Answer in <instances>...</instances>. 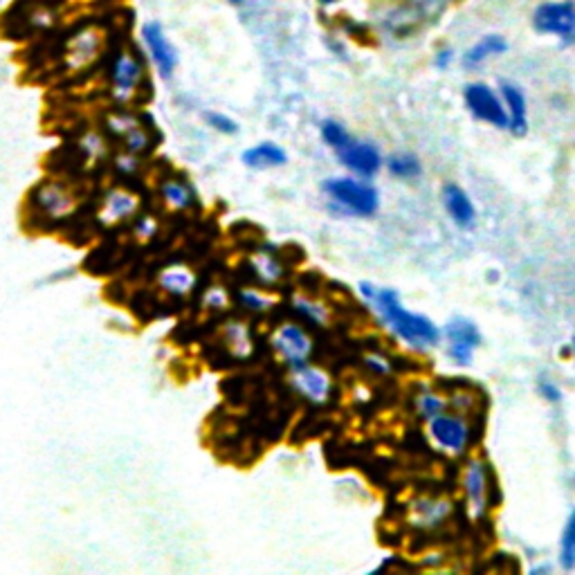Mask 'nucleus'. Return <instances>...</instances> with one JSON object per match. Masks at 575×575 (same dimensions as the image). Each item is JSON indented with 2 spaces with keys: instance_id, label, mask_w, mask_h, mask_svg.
<instances>
[{
  "instance_id": "f257e3e1",
  "label": "nucleus",
  "mask_w": 575,
  "mask_h": 575,
  "mask_svg": "<svg viewBox=\"0 0 575 575\" xmlns=\"http://www.w3.org/2000/svg\"><path fill=\"white\" fill-rule=\"evenodd\" d=\"M362 295L366 297V301L374 304V308L389 324V328L396 335H400L407 344L425 349L434 347L436 341H439L440 335L434 322L423 317V315L409 313V310L402 308L400 300H398V295L393 291H384V288H374L369 283H362Z\"/></svg>"
},
{
  "instance_id": "f03ea898",
  "label": "nucleus",
  "mask_w": 575,
  "mask_h": 575,
  "mask_svg": "<svg viewBox=\"0 0 575 575\" xmlns=\"http://www.w3.org/2000/svg\"><path fill=\"white\" fill-rule=\"evenodd\" d=\"M146 79V68L140 54L133 50H119L108 66V93L118 103H131L140 94Z\"/></svg>"
},
{
  "instance_id": "7ed1b4c3",
  "label": "nucleus",
  "mask_w": 575,
  "mask_h": 575,
  "mask_svg": "<svg viewBox=\"0 0 575 575\" xmlns=\"http://www.w3.org/2000/svg\"><path fill=\"white\" fill-rule=\"evenodd\" d=\"M324 193L335 209L353 216H371L378 209V192L371 185L353 178H328Z\"/></svg>"
},
{
  "instance_id": "20e7f679",
  "label": "nucleus",
  "mask_w": 575,
  "mask_h": 575,
  "mask_svg": "<svg viewBox=\"0 0 575 575\" xmlns=\"http://www.w3.org/2000/svg\"><path fill=\"white\" fill-rule=\"evenodd\" d=\"M272 349L285 365L295 369V366L308 365V357L313 353V340L300 324H283L272 335Z\"/></svg>"
},
{
  "instance_id": "39448f33",
  "label": "nucleus",
  "mask_w": 575,
  "mask_h": 575,
  "mask_svg": "<svg viewBox=\"0 0 575 575\" xmlns=\"http://www.w3.org/2000/svg\"><path fill=\"white\" fill-rule=\"evenodd\" d=\"M533 25L538 32L555 34L564 41H575V3L571 0L544 3L535 10Z\"/></svg>"
},
{
  "instance_id": "423d86ee",
  "label": "nucleus",
  "mask_w": 575,
  "mask_h": 575,
  "mask_svg": "<svg viewBox=\"0 0 575 575\" xmlns=\"http://www.w3.org/2000/svg\"><path fill=\"white\" fill-rule=\"evenodd\" d=\"M142 41H144L146 54H149L151 63L155 66V70L160 72V77L168 79L174 75L176 66H178V54H176L174 43L168 41L167 32L158 21H151L142 28Z\"/></svg>"
},
{
  "instance_id": "0eeeda50",
  "label": "nucleus",
  "mask_w": 575,
  "mask_h": 575,
  "mask_svg": "<svg viewBox=\"0 0 575 575\" xmlns=\"http://www.w3.org/2000/svg\"><path fill=\"white\" fill-rule=\"evenodd\" d=\"M465 103H468L474 118H479L481 122L492 124V127L497 128L510 127L508 111H505L504 103L499 102V97H497L490 86L470 84L468 88H465Z\"/></svg>"
},
{
  "instance_id": "6e6552de",
  "label": "nucleus",
  "mask_w": 575,
  "mask_h": 575,
  "mask_svg": "<svg viewBox=\"0 0 575 575\" xmlns=\"http://www.w3.org/2000/svg\"><path fill=\"white\" fill-rule=\"evenodd\" d=\"M32 202L38 214L50 220L68 218V216L75 211V198H72V193L59 183L38 185L32 193Z\"/></svg>"
},
{
  "instance_id": "1a4fd4ad",
  "label": "nucleus",
  "mask_w": 575,
  "mask_h": 575,
  "mask_svg": "<svg viewBox=\"0 0 575 575\" xmlns=\"http://www.w3.org/2000/svg\"><path fill=\"white\" fill-rule=\"evenodd\" d=\"M103 50V32L97 28H81L72 34L66 47V62L72 70H84L90 63L97 62Z\"/></svg>"
},
{
  "instance_id": "9d476101",
  "label": "nucleus",
  "mask_w": 575,
  "mask_h": 575,
  "mask_svg": "<svg viewBox=\"0 0 575 575\" xmlns=\"http://www.w3.org/2000/svg\"><path fill=\"white\" fill-rule=\"evenodd\" d=\"M481 335L470 319L456 317L448 324V351L458 365H470Z\"/></svg>"
},
{
  "instance_id": "9b49d317",
  "label": "nucleus",
  "mask_w": 575,
  "mask_h": 575,
  "mask_svg": "<svg viewBox=\"0 0 575 575\" xmlns=\"http://www.w3.org/2000/svg\"><path fill=\"white\" fill-rule=\"evenodd\" d=\"M340 155V162L353 171L356 176H362V178H371V176L378 174V168L382 167V158H380V151L375 149L371 142H349L344 149L337 151Z\"/></svg>"
},
{
  "instance_id": "f8f14e48",
  "label": "nucleus",
  "mask_w": 575,
  "mask_h": 575,
  "mask_svg": "<svg viewBox=\"0 0 575 575\" xmlns=\"http://www.w3.org/2000/svg\"><path fill=\"white\" fill-rule=\"evenodd\" d=\"M291 384L301 398H306L308 402H315V405L326 402L328 393H331V378L322 369L310 365L295 366L291 375Z\"/></svg>"
},
{
  "instance_id": "ddd939ff",
  "label": "nucleus",
  "mask_w": 575,
  "mask_h": 575,
  "mask_svg": "<svg viewBox=\"0 0 575 575\" xmlns=\"http://www.w3.org/2000/svg\"><path fill=\"white\" fill-rule=\"evenodd\" d=\"M431 434L449 452H464L470 440V430L461 418L456 416H439L431 418Z\"/></svg>"
},
{
  "instance_id": "4468645a",
  "label": "nucleus",
  "mask_w": 575,
  "mask_h": 575,
  "mask_svg": "<svg viewBox=\"0 0 575 575\" xmlns=\"http://www.w3.org/2000/svg\"><path fill=\"white\" fill-rule=\"evenodd\" d=\"M137 207H140V201H137L136 193L127 192V189H112V192H108L106 196H103L102 209H99V220H102L103 225L122 223V220L137 214Z\"/></svg>"
},
{
  "instance_id": "2eb2a0df",
  "label": "nucleus",
  "mask_w": 575,
  "mask_h": 575,
  "mask_svg": "<svg viewBox=\"0 0 575 575\" xmlns=\"http://www.w3.org/2000/svg\"><path fill=\"white\" fill-rule=\"evenodd\" d=\"M108 127H111V131L124 142V149H127L128 153L140 155L151 146V133L146 131L140 122L128 118V115H115V118H111Z\"/></svg>"
},
{
  "instance_id": "dca6fc26",
  "label": "nucleus",
  "mask_w": 575,
  "mask_h": 575,
  "mask_svg": "<svg viewBox=\"0 0 575 575\" xmlns=\"http://www.w3.org/2000/svg\"><path fill=\"white\" fill-rule=\"evenodd\" d=\"M241 160H243L245 167L257 168V171H267V168L283 167L288 162V153H285L283 146L275 144V142H259V144L243 151Z\"/></svg>"
},
{
  "instance_id": "f3484780",
  "label": "nucleus",
  "mask_w": 575,
  "mask_h": 575,
  "mask_svg": "<svg viewBox=\"0 0 575 575\" xmlns=\"http://www.w3.org/2000/svg\"><path fill=\"white\" fill-rule=\"evenodd\" d=\"M160 291L171 297H185L196 288V275L185 266H168L158 275Z\"/></svg>"
},
{
  "instance_id": "a211bd4d",
  "label": "nucleus",
  "mask_w": 575,
  "mask_h": 575,
  "mask_svg": "<svg viewBox=\"0 0 575 575\" xmlns=\"http://www.w3.org/2000/svg\"><path fill=\"white\" fill-rule=\"evenodd\" d=\"M443 198H445V207H448L454 223L461 225V227H470V225L474 223L477 211H474L472 201H470L468 193H465L464 189L456 187V185H448L443 192Z\"/></svg>"
},
{
  "instance_id": "6ab92c4d",
  "label": "nucleus",
  "mask_w": 575,
  "mask_h": 575,
  "mask_svg": "<svg viewBox=\"0 0 575 575\" xmlns=\"http://www.w3.org/2000/svg\"><path fill=\"white\" fill-rule=\"evenodd\" d=\"M501 93H504L505 106H508L510 128H513L514 136H524L526 127H529V111H526L524 93L513 84L501 86Z\"/></svg>"
},
{
  "instance_id": "aec40b11",
  "label": "nucleus",
  "mask_w": 575,
  "mask_h": 575,
  "mask_svg": "<svg viewBox=\"0 0 575 575\" xmlns=\"http://www.w3.org/2000/svg\"><path fill=\"white\" fill-rule=\"evenodd\" d=\"M160 198L164 205L174 211H185L193 205V192L185 180L180 178H164L160 183Z\"/></svg>"
},
{
  "instance_id": "412c9836",
  "label": "nucleus",
  "mask_w": 575,
  "mask_h": 575,
  "mask_svg": "<svg viewBox=\"0 0 575 575\" xmlns=\"http://www.w3.org/2000/svg\"><path fill=\"white\" fill-rule=\"evenodd\" d=\"M250 270L257 276L259 283L263 285L279 283L285 275V267L279 261V257H275L272 252H266V250H261V252H257L250 259Z\"/></svg>"
},
{
  "instance_id": "4be33fe9",
  "label": "nucleus",
  "mask_w": 575,
  "mask_h": 575,
  "mask_svg": "<svg viewBox=\"0 0 575 575\" xmlns=\"http://www.w3.org/2000/svg\"><path fill=\"white\" fill-rule=\"evenodd\" d=\"M486 470L479 461H472L465 470V495L472 504L474 514H481L486 510Z\"/></svg>"
},
{
  "instance_id": "5701e85b",
  "label": "nucleus",
  "mask_w": 575,
  "mask_h": 575,
  "mask_svg": "<svg viewBox=\"0 0 575 575\" xmlns=\"http://www.w3.org/2000/svg\"><path fill=\"white\" fill-rule=\"evenodd\" d=\"M225 341H227V349L232 351V356L241 357V360L252 356L254 335L248 324L229 322L227 326H225Z\"/></svg>"
},
{
  "instance_id": "b1692460",
  "label": "nucleus",
  "mask_w": 575,
  "mask_h": 575,
  "mask_svg": "<svg viewBox=\"0 0 575 575\" xmlns=\"http://www.w3.org/2000/svg\"><path fill=\"white\" fill-rule=\"evenodd\" d=\"M505 50H508V43H505L501 37H497V34L483 37L477 45H472L468 52H465V66H479V63H483L486 59H490V56L495 54H501V52Z\"/></svg>"
},
{
  "instance_id": "393cba45",
  "label": "nucleus",
  "mask_w": 575,
  "mask_h": 575,
  "mask_svg": "<svg viewBox=\"0 0 575 575\" xmlns=\"http://www.w3.org/2000/svg\"><path fill=\"white\" fill-rule=\"evenodd\" d=\"M234 300L248 313H267L272 308V304H275L266 292L254 291V288H241V291H236Z\"/></svg>"
},
{
  "instance_id": "a878e982",
  "label": "nucleus",
  "mask_w": 575,
  "mask_h": 575,
  "mask_svg": "<svg viewBox=\"0 0 575 575\" xmlns=\"http://www.w3.org/2000/svg\"><path fill=\"white\" fill-rule=\"evenodd\" d=\"M292 308H295V313L300 315V317L315 324V326H324L328 319L326 308H324L322 304H317V301L308 300V297H295V300H292Z\"/></svg>"
},
{
  "instance_id": "bb28decb",
  "label": "nucleus",
  "mask_w": 575,
  "mask_h": 575,
  "mask_svg": "<svg viewBox=\"0 0 575 575\" xmlns=\"http://www.w3.org/2000/svg\"><path fill=\"white\" fill-rule=\"evenodd\" d=\"M387 167L398 178H416V176H421V162H418V158H414V155L409 153L391 155Z\"/></svg>"
},
{
  "instance_id": "cd10ccee",
  "label": "nucleus",
  "mask_w": 575,
  "mask_h": 575,
  "mask_svg": "<svg viewBox=\"0 0 575 575\" xmlns=\"http://www.w3.org/2000/svg\"><path fill=\"white\" fill-rule=\"evenodd\" d=\"M322 137L333 151L344 149V146L351 142V136H349V131L344 128V124L335 122V119H326V122H322Z\"/></svg>"
},
{
  "instance_id": "c85d7f7f",
  "label": "nucleus",
  "mask_w": 575,
  "mask_h": 575,
  "mask_svg": "<svg viewBox=\"0 0 575 575\" xmlns=\"http://www.w3.org/2000/svg\"><path fill=\"white\" fill-rule=\"evenodd\" d=\"M562 564L566 569L575 566V510L571 514L569 524H566L564 538H562Z\"/></svg>"
},
{
  "instance_id": "c756f323",
  "label": "nucleus",
  "mask_w": 575,
  "mask_h": 575,
  "mask_svg": "<svg viewBox=\"0 0 575 575\" xmlns=\"http://www.w3.org/2000/svg\"><path fill=\"white\" fill-rule=\"evenodd\" d=\"M205 119L214 131L223 133V136H236L239 133V122L225 115V112H207Z\"/></svg>"
},
{
  "instance_id": "7c9ffc66",
  "label": "nucleus",
  "mask_w": 575,
  "mask_h": 575,
  "mask_svg": "<svg viewBox=\"0 0 575 575\" xmlns=\"http://www.w3.org/2000/svg\"><path fill=\"white\" fill-rule=\"evenodd\" d=\"M202 304H205L209 310H225L229 304V295L225 292V288H220V285H211L209 291L202 295Z\"/></svg>"
},
{
  "instance_id": "2f4dec72",
  "label": "nucleus",
  "mask_w": 575,
  "mask_h": 575,
  "mask_svg": "<svg viewBox=\"0 0 575 575\" xmlns=\"http://www.w3.org/2000/svg\"><path fill=\"white\" fill-rule=\"evenodd\" d=\"M115 168H118L122 176H136L140 171V160H137L136 153H122L115 158Z\"/></svg>"
},
{
  "instance_id": "473e14b6",
  "label": "nucleus",
  "mask_w": 575,
  "mask_h": 575,
  "mask_svg": "<svg viewBox=\"0 0 575 575\" xmlns=\"http://www.w3.org/2000/svg\"><path fill=\"white\" fill-rule=\"evenodd\" d=\"M136 234L140 236L142 241L153 239V236L158 234V223L153 220V216H140V218L136 220Z\"/></svg>"
},
{
  "instance_id": "72a5a7b5",
  "label": "nucleus",
  "mask_w": 575,
  "mask_h": 575,
  "mask_svg": "<svg viewBox=\"0 0 575 575\" xmlns=\"http://www.w3.org/2000/svg\"><path fill=\"white\" fill-rule=\"evenodd\" d=\"M440 409H443V402H440L436 396H423L421 398V412L425 414V416H430V418L439 416Z\"/></svg>"
},
{
  "instance_id": "f704fd0d",
  "label": "nucleus",
  "mask_w": 575,
  "mask_h": 575,
  "mask_svg": "<svg viewBox=\"0 0 575 575\" xmlns=\"http://www.w3.org/2000/svg\"><path fill=\"white\" fill-rule=\"evenodd\" d=\"M452 63V50H440L439 54H436V66L439 68H445Z\"/></svg>"
},
{
  "instance_id": "c9c22d12",
  "label": "nucleus",
  "mask_w": 575,
  "mask_h": 575,
  "mask_svg": "<svg viewBox=\"0 0 575 575\" xmlns=\"http://www.w3.org/2000/svg\"><path fill=\"white\" fill-rule=\"evenodd\" d=\"M539 389H542V393H546L548 400H557V398H560V391H557V389L553 387V384L542 382V384H539Z\"/></svg>"
},
{
  "instance_id": "e433bc0d",
  "label": "nucleus",
  "mask_w": 575,
  "mask_h": 575,
  "mask_svg": "<svg viewBox=\"0 0 575 575\" xmlns=\"http://www.w3.org/2000/svg\"><path fill=\"white\" fill-rule=\"evenodd\" d=\"M319 5L322 7H333V5H337V3H340V0H317Z\"/></svg>"
},
{
  "instance_id": "4c0bfd02",
  "label": "nucleus",
  "mask_w": 575,
  "mask_h": 575,
  "mask_svg": "<svg viewBox=\"0 0 575 575\" xmlns=\"http://www.w3.org/2000/svg\"><path fill=\"white\" fill-rule=\"evenodd\" d=\"M227 3H229V5H236V7H239V5H245L248 0H227Z\"/></svg>"
}]
</instances>
